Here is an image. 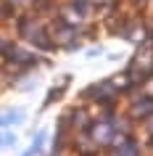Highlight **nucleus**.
Here are the masks:
<instances>
[{
  "instance_id": "obj_3",
  "label": "nucleus",
  "mask_w": 153,
  "mask_h": 156,
  "mask_svg": "<svg viewBox=\"0 0 153 156\" xmlns=\"http://www.w3.org/2000/svg\"><path fill=\"white\" fill-rule=\"evenodd\" d=\"M24 122V111H8V114H0V127H5V124H19Z\"/></svg>"
},
{
  "instance_id": "obj_2",
  "label": "nucleus",
  "mask_w": 153,
  "mask_h": 156,
  "mask_svg": "<svg viewBox=\"0 0 153 156\" xmlns=\"http://www.w3.org/2000/svg\"><path fill=\"white\" fill-rule=\"evenodd\" d=\"M113 156H140V148H137V143L132 138H124V140H119V148H116Z\"/></svg>"
},
{
  "instance_id": "obj_1",
  "label": "nucleus",
  "mask_w": 153,
  "mask_h": 156,
  "mask_svg": "<svg viewBox=\"0 0 153 156\" xmlns=\"http://www.w3.org/2000/svg\"><path fill=\"white\" fill-rule=\"evenodd\" d=\"M19 34L26 37V40L32 42V45H37L40 50H50L53 48V40L48 37V32L42 29V24L34 16H21L19 19Z\"/></svg>"
},
{
  "instance_id": "obj_5",
  "label": "nucleus",
  "mask_w": 153,
  "mask_h": 156,
  "mask_svg": "<svg viewBox=\"0 0 153 156\" xmlns=\"http://www.w3.org/2000/svg\"><path fill=\"white\" fill-rule=\"evenodd\" d=\"M8 146H16V135H3L0 132V148H8Z\"/></svg>"
},
{
  "instance_id": "obj_4",
  "label": "nucleus",
  "mask_w": 153,
  "mask_h": 156,
  "mask_svg": "<svg viewBox=\"0 0 153 156\" xmlns=\"http://www.w3.org/2000/svg\"><path fill=\"white\" fill-rule=\"evenodd\" d=\"M42 140H45V132H37V138H34V143L29 146V151H26L24 156H37V154H40V148H42Z\"/></svg>"
}]
</instances>
